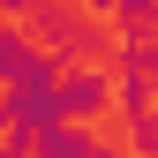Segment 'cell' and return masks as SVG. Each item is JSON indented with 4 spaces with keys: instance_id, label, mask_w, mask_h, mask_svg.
<instances>
[{
    "instance_id": "1",
    "label": "cell",
    "mask_w": 158,
    "mask_h": 158,
    "mask_svg": "<svg viewBox=\"0 0 158 158\" xmlns=\"http://www.w3.org/2000/svg\"><path fill=\"white\" fill-rule=\"evenodd\" d=\"M60 60H68V53H45V45H38L23 60V75L0 90V128H8L15 143H38V151H45L53 135L68 128V113H60Z\"/></svg>"
},
{
    "instance_id": "2",
    "label": "cell",
    "mask_w": 158,
    "mask_h": 158,
    "mask_svg": "<svg viewBox=\"0 0 158 158\" xmlns=\"http://www.w3.org/2000/svg\"><path fill=\"white\" fill-rule=\"evenodd\" d=\"M113 106V75L106 68H60V113H68V121H90V113H106Z\"/></svg>"
},
{
    "instance_id": "3",
    "label": "cell",
    "mask_w": 158,
    "mask_h": 158,
    "mask_svg": "<svg viewBox=\"0 0 158 158\" xmlns=\"http://www.w3.org/2000/svg\"><path fill=\"white\" fill-rule=\"evenodd\" d=\"M30 15H38V30H45V38H53V53H68V60H75V53H90V45H98V38H90L83 23H75V15L60 8V0H38V8H30Z\"/></svg>"
},
{
    "instance_id": "4",
    "label": "cell",
    "mask_w": 158,
    "mask_h": 158,
    "mask_svg": "<svg viewBox=\"0 0 158 158\" xmlns=\"http://www.w3.org/2000/svg\"><path fill=\"white\" fill-rule=\"evenodd\" d=\"M30 53H38V38L15 23V15H0V90H8L15 75H23V60H30Z\"/></svg>"
},
{
    "instance_id": "5",
    "label": "cell",
    "mask_w": 158,
    "mask_h": 158,
    "mask_svg": "<svg viewBox=\"0 0 158 158\" xmlns=\"http://www.w3.org/2000/svg\"><path fill=\"white\" fill-rule=\"evenodd\" d=\"M113 106H121V121H143V113L158 106V83H151V75H135V68H121V83H113Z\"/></svg>"
},
{
    "instance_id": "6",
    "label": "cell",
    "mask_w": 158,
    "mask_h": 158,
    "mask_svg": "<svg viewBox=\"0 0 158 158\" xmlns=\"http://www.w3.org/2000/svg\"><path fill=\"white\" fill-rule=\"evenodd\" d=\"M45 158H106V143H98L90 128H60V135L45 143Z\"/></svg>"
},
{
    "instance_id": "7",
    "label": "cell",
    "mask_w": 158,
    "mask_h": 158,
    "mask_svg": "<svg viewBox=\"0 0 158 158\" xmlns=\"http://www.w3.org/2000/svg\"><path fill=\"white\" fill-rule=\"evenodd\" d=\"M83 8H90V15H121V23H128V15H143L151 0H83Z\"/></svg>"
},
{
    "instance_id": "8",
    "label": "cell",
    "mask_w": 158,
    "mask_h": 158,
    "mask_svg": "<svg viewBox=\"0 0 158 158\" xmlns=\"http://www.w3.org/2000/svg\"><path fill=\"white\" fill-rule=\"evenodd\" d=\"M38 8V0H0V15H30Z\"/></svg>"
},
{
    "instance_id": "9",
    "label": "cell",
    "mask_w": 158,
    "mask_h": 158,
    "mask_svg": "<svg viewBox=\"0 0 158 158\" xmlns=\"http://www.w3.org/2000/svg\"><path fill=\"white\" fill-rule=\"evenodd\" d=\"M0 158H8V128H0Z\"/></svg>"
}]
</instances>
